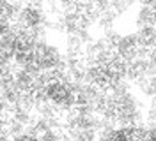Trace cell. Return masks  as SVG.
<instances>
[{
	"label": "cell",
	"mask_w": 156,
	"mask_h": 141,
	"mask_svg": "<svg viewBox=\"0 0 156 141\" xmlns=\"http://www.w3.org/2000/svg\"><path fill=\"white\" fill-rule=\"evenodd\" d=\"M147 69H149V74L156 76V56H153L149 62H147Z\"/></svg>",
	"instance_id": "obj_2"
},
{
	"label": "cell",
	"mask_w": 156,
	"mask_h": 141,
	"mask_svg": "<svg viewBox=\"0 0 156 141\" xmlns=\"http://www.w3.org/2000/svg\"><path fill=\"white\" fill-rule=\"evenodd\" d=\"M96 141H99V139H96Z\"/></svg>",
	"instance_id": "obj_3"
},
{
	"label": "cell",
	"mask_w": 156,
	"mask_h": 141,
	"mask_svg": "<svg viewBox=\"0 0 156 141\" xmlns=\"http://www.w3.org/2000/svg\"><path fill=\"white\" fill-rule=\"evenodd\" d=\"M138 44L142 49H149V48H156V28H140L135 32Z\"/></svg>",
	"instance_id": "obj_1"
}]
</instances>
